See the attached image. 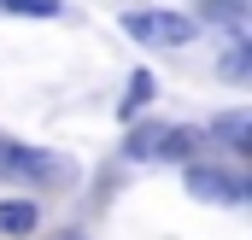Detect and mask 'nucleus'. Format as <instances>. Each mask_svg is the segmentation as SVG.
<instances>
[{
    "label": "nucleus",
    "mask_w": 252,
    "mask_h": 240,
    "mask_svg": "<svg viewBox=\"0 0 252 240\" xmlns=\"http://www.w3.org/2000/svg\"><path fill=\"white\" fill-rule=\"evenodd\" d=\"M0 12H24V18H59L64 0H0Z\"/></svg>",
    "instance_id": "obj_10"
},
{
    "label": "nucleus",
    "mask_w": 252,
    "mask_h": 240,
    "mask_svg": "<svg viewBox=\"0 0 252 240\" xmlns=\"http://www.w3.org/2000/svg\"><path fill=\"white\" fill-rule=\"evenodd\" d=\"M153 88H158V82H153V70H135V76H129V88H124V106H118V112H124V118H135V112L153 100Z\"/></svg>",
    "instance_id": "obj_8"
},
{
    "label": "nucleus",
    "mask_w": 252,
    "mask_h": 240,
    "mask_svg": "<svg viewBox=\"0 0 252 240\" xmlns=\"http://www.w3.org/2000/svg\"><path fill=\"white\" fill-rule=\"evenodd\" d=\"M0 176H12V181H41V187H53V181H70V176H76V164H70V158H59V152L24 147V141H0Z\"/></svg>",
    "instance_id": "obj_2"
},
{
    "label": "nucleus",
    "mask_w": 252,
    "mask_h": 240,
    "mask_svg": "<svg viewBox=\"0 0 252 240\" xmlns=\"http://www.w3.org/2000/svg\"><path fill=\"white\" fill-rule=\"evenodd\" d=\"M211 24H229V41H247V6L241 0H205Z\"/></svg>",
    "instance_id": "obj_7"
},
{
    "label": "nucleus",
    "mask_w": 252,
    "mask_h": 240,
    "mask_svg": "<svg viewBox=\"0 0 252 240\" xmlns=\"http://www.w3.org/2000/svg\"><path fill=\"white\" fill-rule=\"evenodd\" d=\"M188 193L193 199H205V205H247V193H252V181L241 176V170H223V164H188Z\"/></svg>",
    "instance_id": "obj_4"
},
{
    "label": "nucleus",
    "mask_w": 252,
    "mask_h": 240,
    "mask_svg": "<svg viewBox=\"0 0 252 240\" xmlns=\"http://www.w3.org/2000/svg\"><path fill=\"white\" fill-rule=\"evenodd\" d=\"M124 30L147 47H188L199 35V24L188 12H124Z\"/></svg>",
    "instance_id": "obj_3"
},
{
    "label": "nucleus",
    "mask_w": 252,
    "mask_h": 240,
    "mask_svg": "<svg viewBox=\"0 0 252 240\" xmlns=\"http://www.w3.org/2000/svg\"><path fill=\"white\" fill-rule=\"evenodd\" d=\"M205 135H211V141H223V147H235V152H247V141H252V112H247V106H235V112L211 118Z\"/></svg>",
    "instance_id": "obj_5"
},
{
    "label": "nucleus",
    "mask_w": 252,
    "mask_h": 240,
    "mask_svg": "<svg viewBox=\"0 0 252 240\" xmlns=\"http://www.w3.org/2000/svg\"><path fill=\"white\" fill-rule=\"evenodd\" d=\"M247 70H252L247 41H229V53H223V82H247Z\"/></svg>",
    "instance_id": "obj_9"
},
{
    "label": "nucleus",
    "mask_w": 252,
    "mask_h": 240,
    "mask_svg": "<svg viewBox=\"0 0 252 240\" xmlns=\"http://www.w3.org/2000/svg\"><path fill=\"white\" fill-rule=\"evenodd\" d=\"M35 223H41V211H35V199H6L0 205V235H35Z\"/></svg>",
    "instance_id": "obj_6"
},
{
    "label": "nucleus",
    "mask_w": 252,
    "mask_h": 240,
    "mask_svg": "<svg viewBox=\"0 0 252 240\" xmlns=\"http://www.w3.org/2000/svg\"><path fill=\"white\" fill-rule=\"evenodd\" d=\"M193 147H199V129H188V123H141L124 141L135 164H188Z\"/></svg>",
    "instance_id": "obj_1"
}]
</instances>
